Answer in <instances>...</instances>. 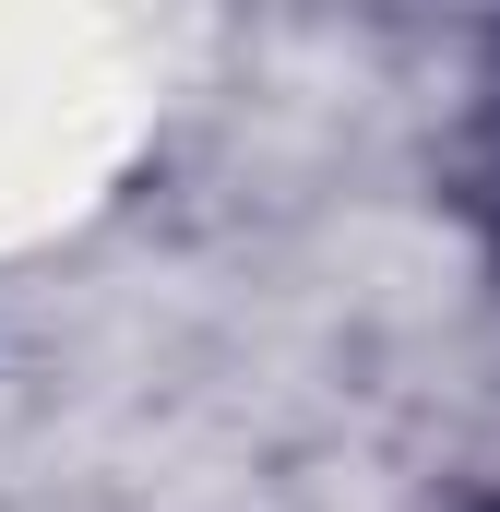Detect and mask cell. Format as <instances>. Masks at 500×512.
Returning <instances> with one entry per match:
<instances>
[{
	"mask_svg": "<svg viewBox=\"0 0 500 512\" xmlns=\"http://www.w3.org/2000/svg\"><path fill=\"white\" fill-rule=\"evenodd\" d=\"M489 215H500V155H489Z\"/></svg>",
	"mask_w": 500,
	"mask_h": 512,
	"instance_id": "1",
	"label": "cell"
}]
</instances>
